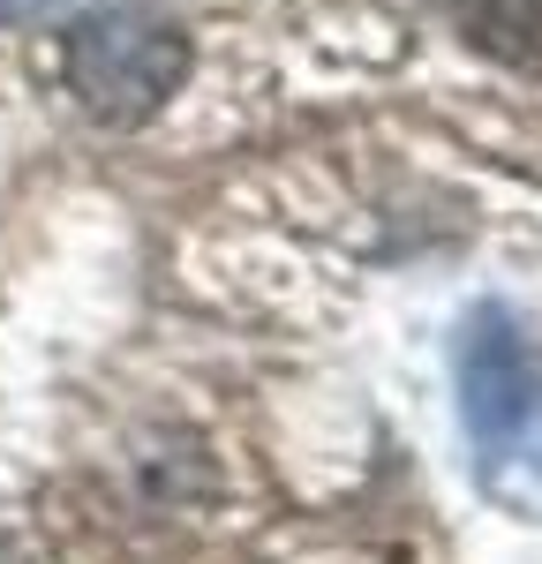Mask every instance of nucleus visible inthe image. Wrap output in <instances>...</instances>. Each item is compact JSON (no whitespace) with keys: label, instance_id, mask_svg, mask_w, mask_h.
I'll return each instance as SVG.
<instances>
[{"label":"nucleus","instance_id":"f257e3e1","mask_svg":"<svg viewBox=\"0 0 542 564\" xmlns=\"http://www.w3.org/2000/svg\"><path fill=\"white\" fill-rule=\"evenodd\" d=\"M452 377L483 497L520 520H542V339L528 332V316L505 302L467 308Z\"/></svg>","mask_w":542,"mask_h":564},{"label":"nucleus","instance_id":"f03ea898","mask_svg":"<svg viewBox=\"0 0 542 564\" xmlns=\"http://www.w3.org/2000/svg\"><path fill=\"white\" fill-rule=\"evenodd\" d=\"M188 61H196L188 23L166 15V8H151V0L90 8L61 39V76L76 90V106H84L90 121H106V129L151 121L188 84Z\"/></svg>","mask_w":542,"mask_h":564},{"label":"nucleus","instance_id":"7ed1b4c3","mask_svg":"<svg viewBox=\"0 0 542 564\" xmlns=\"http://www.w3.org/2000/svg\"><path fill=\"white\" fill-rule=\"evenodd\" d=\"M452 23L483 61L542 76V0H452Z\"/></svg>","mask_w":542,"mask_h":564},{"label":"nucleus","instance_id":"20e7f679","mask_svg":"<svg viewBox=\"0 0 542 564\" xmlns=\"http://www.w3.org/2000/svg\"><path fill=\"white\" fill-rule=\"evenodd\" d=\"M84 0H0V23H45V15H68Z\"/></svg>","mask_w":542,"mask_h":564}]
</instances>
